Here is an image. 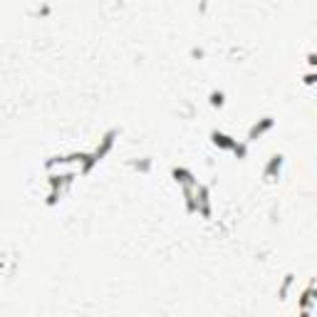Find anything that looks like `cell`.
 Returning <instances> with one entry per match:
<instances>
[{
	"mask_svg": "<svg viewBox=\"0 0 317 317\" xmlns=\"http://www.w3.org/2000/svg\"><path fill=\"white\" fill-rule=\"evenodd\" d=\"M211 139H213V144L216 146H221V149H228V151H236L238 149V141L233 136H228V134H223V131H213L211 134Z\"/></svg>",
	"mask_w": 317,
	"mask_h": 317,
	"instance_id": "1",
	"label": "cell"
},
{
	"mask_svg": "<svg viewBox=\"0 0 317 317\" xmlns=\"http://www.w3.org/2000/svg\"><path fill=\"white\" fill-rule=\"evenodd\" d=\"M174 176H176V184H184V186H196L198 184L194 179V174L186 171V169H174Z\"/></svg>",
	"mask_w": 317,
	"mask_h": 317,
	"instance_id": "2",
	"label": "cell"
},
{
	"mask_svg": "<svg viewBox=\"0 0 317 317\" xmlns=\"http://www.w3.org/2000/svg\"><path fill=\"white\" fill-rule=\"evenodd\" d=\"M270 126H273V119H270V117H265V119H263V121H260V124H255V126L250 129V134H248V139L253 141V139H258V136H263V134H265V131H268Z\"/></svg>",
	"mask_w": 317,
	"mask_h": 317,
	"instance_id": "3",
	"label": "cell"
},
{
	"mask_svg": "<svg viewBox=\"0 0 317 317\" xmlns=\"http://www.w3.org/2000/svg\"><path fill=\"white\" fill-rule=\"evenodd\" d=\"M280 166H282V156H273L270 158V164L265 166V176H273L280 171Z\"/></svg>",
	"mask_w": 317,
	"mask_h": 317,
	"instance_id": "4",
	"label": "cell"
},
{
	"mask_svg": "<svg viewBox=\"0 0 317 317\" xmlns=\"http://www.w3.org/2000/svg\"><path fill=\"white\" fill-rule=\"evenodd\" d=\"M223 99H226L223 92H211V104L213 107H223Z\"/></svg>",
	"mask_w": 317,
	"mask_h": 317,
	"instance_id": "5",
	"label": "cell"
},
{
	"mask_svg": "<svg viewBox=\"0 0 317 317\" xmlns=\"http://www.w3.org/2000/svg\"><path fill=\"white\" fill-rule=\"evenodd\" d=\"M317 82V72H312V75H305V84H315Z\"/></svg>",
	"mask_w": 317,
	"mask_h": 317,
	"instance_id": "6",
	"label": "cell"
},
{
	"mask_svg": "<svg viewBox=\"0 0 317 317\" xmlns=\"http://www.w3.org/2000/svg\"><path fill=\"white\" fill-rule=\"evenodd\" d=\"M307 62H310L312 67H315V65H317V55H310V57H307Z\"/></svg>",
	"mask_w": 317,
	"mask_h": 317,
	"instance_id": "7",
	"label": "cell"
}]
</instances>
